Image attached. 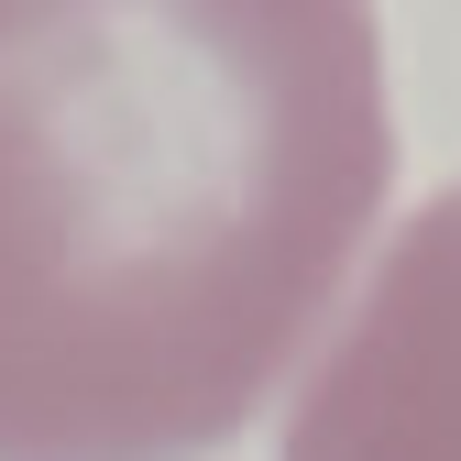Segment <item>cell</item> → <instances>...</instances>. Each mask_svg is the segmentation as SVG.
Wrapping results in <instances>:
<instances>
[{"label": "cell", "mask_w": 461, "mask_h": 461, "mask_svg": "<svg viewBox=\"0 0 461 461\" xmlns=\"http://www.w3.org/2000/svg\"><path fill=\"white\" fill-rule=\"evenodd\" d=\"M395 187L340 0H0V461H209Z\"/></svg>", "instance_id": "cell-1"}, {"label": "cell", "mask_w": 461, "mask_h": 461, "mask_svg": "<svg viewBox=\"0 0 461 461\" xmlns=\"http://www.w3.org/2000/svg\"><path fill=\"white\" fill-rule=\"evenodd\" d=\"M285 461H461V187H439L319 352Z\"/></svg>", "instance_id": "cell-2"}]
</instances>
